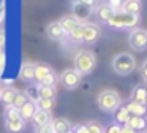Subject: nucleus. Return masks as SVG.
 Here are the masks:
<instances>
[{
  "instance_id": "f257e3e1",
  "label": "nucleus",
  "mask_w": 147,
  "mask_h": 133,
  "mask_svg": "<svg viewBox=\"0 0 147 133\" xmlns=\"http://www.w3.org/2000/svg\"><path fill=\"white\" fill-rule=\"evenodd\" d=\"M96 103H98L100 109L106 111V113H114V111L122 105V101H120V97H119L117 92L108 89V90H103L98 94Z\"/></svg>"
},
{
  "instance_id": "f03ea898",
  "label": "nucleus",
  "mask_w": 147,
  "mask_h": 133,
  "mask_svg": "<svg viewBox=\"0 0 147 133\" xmlns=\"http://www.w3.org/2000/svg\"><path fill=\"white\" fill-rule=\"evenodd\" d=\"M138 22H139V16L128 14V13H123V11H117V13H114V16L106 24L111 29H133L138 25Z\"/></svg>"
},
{
  "instance_id": "7ed1b4c3",
  "label": "nucleus",
  "mask_w": 147,
  "mask_h": 133,
  "mask_svg": "<svg viewBox=\"0 0 147 133\" xmlns=\"http://www.w3.org/2000/svg\"><path fill=\"white\" fill-rule=\"evenodd\" d=\"M136 66L134 57L128 52H120L114 57L112 60V68L117 75H130Z\"/></svg>"
},
{
  "instance_id": "20e7f679",
  "label": "nucleus",
  "mask_w": 147,
  "mask_h": 133,
  "mask_svg": "<svg viewBox=\"0 0 147 133\" xmlns=\"http://www.w3.org/2000/svg\"><path fill=\"white\" fill-rule=\"evenodd\" d=\"M74 65H76V71L79 73L81 76L82 75H89V73L93 71L96 65V59L90 51H81L79 54L76 56V60H74Z\"/></svg>"
},
{
  "instance_id": "39448f33",
  "label": "nucleus",
  "mask_w": 147,
  "mask_h": 133,
  "mask_svg": "<svg viewBox=\"0 0 147 133\" xmlns=\"http://www.w3.org/2000/svg\"><path fill=\"white\" fill-rule=\"evenodd\" d=\"M35 82L40 86L55 87V75L46 63H35Z\"/></svg>"
},
{
  "instance_id": "423d86ee",
  "label": "nucleus",
  "mask_w": 147,
  "mask_h": 133,
  "mask_svg": "<svg viewBox=\"0 0 147 133\" xmlns=\"http://www.w3.org/2000/svg\"><path fill=\"white\" fill-rule=\"evenodd\" d=\"M130 44L136 51L147 49V30H144V29H133L130 33Z\"/></svg>"
},
{
  "instance_id": "0eeeda50",
  "label": "nucleus",
  "mask_w": 147,
  "mask_h": 133,
  "mask_svg": "<svg viewBox=\"0 0 147 133\" xmlns=\"http://www.w3.org/2000/svg\"><path fill=\"white\" fill-rule=\"evenodd\" d=\"M62 84L67 89H76L81 84V75L74 68H68L62 73Z\"/></svg>"
},
{
  "instance_id": "6e6552de",
  "label": "nucleus",
  "mask_w": 147,
  "mask_h": 133,
  "mask_svg": "<svg viewBox=\"0 0 147 133\" xmlns=\"http://www.w3.org/2000/svg\"><path fill=\"white\" fill-rule=\"evenodd\" d=\"M100 37V29L98 25L95 24H86V29H84V35H82V43L87 44H93Z\"/></svg>"
},
{
  "instance_id": "1a4fd4ad",
  "label": "nucleus",
  "mask_w": 147,
  "mask_h": 133,
  "mask_svg": "<svg viewBox=\"0 0 147 133\" xmlns=\"http://www.w3.org/2000/svg\"><path fill=\"white\" fill-rule=\"evenodd\" d=\"M131 101L147 106V86L146 84H138L131 92Z\"/></svg>"
},
{
  "instance_id": "9d476101",
  "label": "nucleus",
  "mask_w": 147,
  "mask_h": 133,
  "mask_svg": "<svg viewBox=\"0 0 147 133\" xmlns=\"http://www.w3.org/2000/svg\"><path fill=\"white\" fill-rule=\"evenodd\" d=\"M46 33H48V37L54 41H62L67 37V33L63 32V29L60 27L59 22H51V24L48 25V29H46Z\"/></svg>"
},
{
  "instance_id": "9b49d317",
  "label": "nucleus",
  "mask_w": 147,
  "mask_h": 133,
  "mask_svg": "<svg viewBox=\"0 0 147 133\" xmlns=\"http://www.w3.org/2000/svg\"><path fill=\"white\" fill-rule=\"evenodd\" d=\"M33 124H35L36 128H40V127L43 125H48V124L52 122V114L48 113V111H41V109H36L35 116L32 117Z\"/></svg>"
},
{
  "instance_id": "f8f14e48",
  "label": "nucleus",
  "mask_w": 147,
  "mask_h": 133,
  "mask_svg": "<svg viewBox=\"0 0 147 133\" xmlns=\"http://www.w3.org/2000/svg\"><path fill=\"white\" fill-rule=\"evenodd\" d=\"M35 113H36V105L33 103V101H27L24 106H21L19 108V116H21V119L24 120V122H27V120H32V117L35 116Z\"/></svg>"
},
{
  "instance_id": "ddd939ff",
  "label": "nucleus",
  "mask_w": 147,
  "mask_h": 133,
  "mask_svg": "<svg viewBox=\"0 0 147 133\" xmlns=\"http://www.w3.org/2000/svg\"><path fill=\"white\" fill-rule=\"evenodd\" d=\"M73 13H74V18L78 19V21H84V19H87L90 16V13H92V8H89V6L82 5L81 2H74L73 5Z\"/></svg>"
},
{
  "instance_id": "4468645a",
  "label": "nucleus",
  "mask_w": 147,
  "mask_h": 133,
  "mask_svg": "<svg viewBox=\"0 0 147 133\" xmlns=\"http://www.w3.org/2000/svg\"><path fill=\"white\" fill-rule=\"evenodd\" d=\"M127 125L130 127V128H133L134 132H144V130H147V120H146V117L130 116Z\"/></svg>"
},
{
  "instance_id": "2eb2a0df",
  "label": "nucleus",
  "mask_w": 147,
  "mask_h": 133,
  "mask_svg": "<svg viewBox=\"0 0 147 133\" xmlns=\"http://www.w3.org/2000/svg\"><path fill=\"white\" fill-rule=\"evenodd\" d=\"M127 109L130 113V116H138V117H144L147 114V106L146 105H139V103H134V101H128L127 105Z\"/></svg>"
},
{
  "instance_id": "dca6fc26",
  "label": "nucleus",
  "mask_w": 147,
  "mask_h": 133,
  "mask_svg": "<svg viewBox=\"0 0 147 133\" xmlns=\"http://www.w3.org/2000/svg\"><path fill=\"white\" fill-rule=\"evenodd\" d=\"M21 79L26 82H35V66L33 63H24L21 66Z\"/></svg>"
},
{
  "instance_id": "f3484780",
  "label": "nucleus",
  "mask_w": 147,
  "mask_h": 133,
  "mask_svg": "<svg viewBox=\"0 0 147 133\" xmlns=\"http://www.w3.org/2000/svg\"><path fill=\"white\" fill-rule=\"evenodd\" d=\"M141 0H125L123 6H122V11L128 13V14H134V16H139L141 11Z\"/></svg>"
},
{
  "instance_id": "a211bd4d",
  "label": "nucleus",
  "mask_w": 147,
  "mask_h": 133,
  "mask_svg": "<svg viewBox=\"0 0 147 133\" xmlns=\"http://www.w3.org/2000/svg\"><path fill=\"white\" fill-rule=\"evenodd\" d=\"M128 119H130V113H128L127 106H125V105H120V106L114 111V120H115V124H119V125H127Z\"/></svg>"
},
{
  "instance_id": "6ab92c4d",
  "label": "nucleus",
  "mask_w": 147,
  "mask_h": 133,
  "mask_svg": "<svg viewBox=\"0 0 147 133\" xmlns=\"http://www.w3.org/2000/svg\"><path fill=\"white\" fill-rule=\"evenodd\" d=\"M59 24H60V27L63 29L65 33L68 35L74 27H76L78 24H79V21H78V19L74 18V16H63V18H62L60 21H59Z\"/></svg>"
},
{
  "instance_id": "aec40b11",
  "label": "nucleus",
  "mask_w": 147,
  "mask_h": 133,
  "mask_svg": "<svg viewBox=\"0 0 147 133\" xmlns=\"http://www.w3.org/2000/svg\"><path fill=\"white\" fill-rule=\"evenodd\" d=\"M52 128L54 133H67L71 130V124L67 119H52Z\"/></svg>"
},
{
  "instance_id": "412c9836",
  "label": "nucleus",
  "mask_w": 147,
  "mask_h": 133,
  "mask_svg": "<svg viewBox=\"0 0 147 133\" xmlns=\"http://www.w3.org/2000/svg\"><path fill=\"white\" fill-rule=\"evenodd\" d=\"M114 10L112 8H109L106 3H101V5H98L96 6V16H98V19H101V21H105V22H108L109 19L114 16Z\"/></svg>"
},
{
  "instance_id": "4be33fe9",
  "label": "nucleus",
  "mask_w": 147,
  "mask_h": 133,
  "mask_svg": "<svg viewBox=\"0 0 147 133\" xmlns=\"http://www.w3.org/2000/svg\"><path fill=\"white\" fill-rule=\"evenodd\" d=\"M16 92L13 87H7L2 90L0 94V101L5 105V106H13V101H14V97H16Z\"/></svg>"
},
{
  "instance_id": "5701e85b",
  "label": "nucleus",
  "mask_w": 147,
  "mask_h": 133,
  "mask_svg": "<svg viewBox=\"0 0 147 133\" xmlns=\"http://www.w3.org/2000/svg\"><path fill=\"white\" fill-rule=\"evenodd\" d=\"M24 127H26V122L21 117L16 120H8V122H5V128H7L8 133H21L24 130Z\"/></svg>"
},
{
  "instance_id": "b1692460",
  "label": "nucleus",
  "mask_w": 147,
  "mask_h": 133,
  "mask_svg": "<svg viewBox=\"0 0 147 133\" xmlns=\"http://www.w3.org/2000/svg\"><path fill=\"white\" fill-rule=\"evenodd\" d=\"M84 29H86V24H84V22H79V24L68 33V37H70V40L73 41V43H81V41H82Z\"/></svg>"
},
{
  "instance_id": "393cba45",
  "label": "nucleus",
  "mask_w": 147,
  "mask_h": 133,
  "mask_svg": "<svg viewBox=\"0 0 147 133\" xmlns=\"http://www.w3.org/2000/svg\"><path fill=\"white\" fill-rule=\"evenodd\" d=\"M38 98H48V100H54V98H55V87H49V86H40V84H38Z\"/></svg>"
},
{
  "instance_id": "a878e982",
  "label": "nucleus",
  "mask_w": 147,
  "mask_h": 133,
  "mask_svg": "<svg viewBox=\"0 0 147 133\" xmlns=\"http://www.w3.org/2000/svg\"><path fill=\"white\" fill-rule=\"evenodd\" d=\"M35 105H36V109H41V111H48V113H51V109L54 108V105H55V100L38 98V100L35 101Z\"/></svg>"
},
{
  "instance_id": "bb28decb",
  "label": "nucleus",
  "mask_w": 147,
  "mask_h": 133,
  "mask_svg": "<svg viewBox=\"0 0 147 133\" xmlns=\"http://www.w3.org/2000/svg\"><path fill=\"white\" fill-rule=\"evenodd\" d=\"M19 109H16L14 106H7L5 108V122L8 120H16L19 119Z\"/></svg>"
},
{
  "instance_id": "cd10ccee",
  "label": "nucleus",
  "mask_w": 147,
  "mask_h": 133,
  "mask_svg": "<svg viewBox=\"0 0 147 133\" xmlns=\"http://www.w3.org/2000/svg\"><path fill=\"white\" fill-rule=\"evenodd\" d=\"M29 101V98H27L26 92H16V97H14V101H13V106L16 108V109H19L21 106H24V105Z\"/></svg>"
},
{
  "instance_id": "c85d7f7f",
  "label": "nucleus",
  "mask_w": 147,
  "mask_h": 133,
  "mask_svg": "<svg viewBox=\"0 0 147 133\" xmlns=\"http://www.w3.org/2000/svg\"><path fill=\"white\" fill-rule=\"evenodd\" d=\"M26 95L30 101L35 103V101L38 100V84H30L29 87L26 89Z\"/></svg>"
},
{
  "instance_id": "c756f323",
  "label": "nucleus",
  "mask_w": 147,
  "mask_h": 133,
  "mask_svg": "<svg viewBox=\"0 0 147 133\" xmlns=\"http://www.w3.org/2000/svg\"><path fill=\"white\" fill-rule=\"evenodd\" d=\"M123 2H125V0H106V5H108L109 8H112L115 13H117V11H122Z\"/></svg>"
},
{
  "instance_id": "7c9ffc66",
  "label": "nucleus",
  "mask_w": 147,
  "mask_h": 133,
  "mask_svg": "<svg viewBox=\"0 0 147 133\" xmlns=\"http://www.w3.org/2000/svg\"><path fill=\"white\" fill-rule=\"evenodd\" d=\"M86 125H87V132L89 133H105V128L96 122H89Z\"/></svg>"
},
{
  "instance_id": "2f4dec72",
  "label": "nucleus",
  "mask_w": 147,
  "mask_h": 133,
  "mask_svg": "<svg viewBox=\"0 0 147 133\" xmlns=\"http://www.w3.org/2000/svg\"><path fill=\"white\" fill-rule=\"evenodd\" d=\"M105 133H122V125L119 124H109L108 127L105 128Z\"/></svg>"
},
{
  "instance_id": "473e14b6",
  "label": "nucleus",
  "mask_w": 147,
  "mask_h": 133,
  "mask_svg": "<svg viewBox=\"0 0 147 133\" xmlns=\"http://www.w3.org/2000/svg\"><path fill=\"white\" fill-rule=\"evenodd\" d=\"M36 133H54L52 124H48V125H43V127H40V128H36Z\"/></svg>"
},
{
  "instance_id": "72a5a7b5",
  "label": "nucleus",
  "mask_w": 147,
  "mask_h": 133,
  "mask_svg": "<svg viewBox=\"0 0 147 133\" xmlns=\"http://www.w3.org/2000/svg\"><path fill=\"white\" fill-rule=\"evenodd\" d=\"M141 76H142V79L147 82V59L144 60V63L141 65Z\"/></svg>"
},
{
  "instance_id": "f704fd0d",
  "label": "nucleus",
  "mask_w": 147,
  "mask_h": 133,
  "mask_svg": "<svg viewBox=\"0 0 147 133\" xmlns=\"http://www.w3.org/2000/svg\"><path fill=\"white\" fill-rule=\"evenodd\" d=\"M74 133H89V132H87V125H86V124L78 125L76 128H74Z\"/></svg>"
},
{
  "instance_id": "c9c22d12",
  "label": "nucleus",
  "mask_w": 147,
  "mask_h": 133,
  "mask_svg": "<svg viewBox=\"0 0 147 133\" xmlns=\"http://www.w3.org/2000/svg\"><path fill=\"white\" fill-rule=\"evenodd\" d=\"M78 2H81L82 5L89 6V8H93V6L96 5V0H78Z\"/></svg>"
},
{
  "instance_id": "e433bc0d",
  "label": "nucleus",
  "mask_w": 147,
  "mask_h": 133,
  "mask_svg": "<svg viewBox=\"0 0 147 133\" xmlns=\"http://www.w3.org/2000/svg\"><path fill=\"white\" fill-rule=\"evenodd\" d=\"M122 133H136L133 128H130L128 125H122Z\"/></svg>"
},
{
  "instance_id": "4c0bfd02",
  "label": "nucleus",
  "mask_w": 147,
  "mask_h": 133,
  "mask_svg": "<svg viewBox=\"0 0 147 133\" xmlns=\"http://www.w3.org/2000/svg\"><path fill=\"white\" fill-rule=\"evenodd\" d=\"M67 133H74V130H73V128H71V130H70V132H67Z\"/></svg>"
},
{
  "instance_id": "58836bf2",
  "label": "nucleus",
  "mask_w": 147,
  "mask_h": 133,
  "mask_svg": "<svg viewBox=\"0 0 147 133\" xmlns=\"http://www.w3.org/2000/svg\"><path fill=\"white\" fill-rule=\"evenodd\" d=\"M142 133H147V130H144V132H142Z\"/></svg>"
},
{
  "instance_id": "ea45409f",
  "label": "nucleus",
  "mask_w": 147,
  "mask_h": 133,
  "mask_svg": "<svg viewBox=\"0 0 147 133\" xmlns=\"http://www.w3.org/2000/svg\"><path fill=\"white\" fill-rule=\"evenodd\" d=\"M0 94H2V90H0Z\"/></svg>"
}]
</instances>
